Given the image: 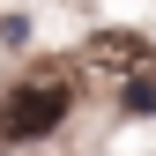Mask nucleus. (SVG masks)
I'll return each instance as SVG.
<instances>
[{
  "instance_id": "1",
  "label": "nucleus",
  "mask_w": 156,
  "mask_h": 156,
  "mask_svg": "<svg viewBox=\"0 0 156 156\" xmlns=\"http://www.w3.org/2000/svg\"><path fill=\"white\" fill-rule=\"evenodd\" d=\"M67 82H15L0 97V141H45L52 126L67 119Z\"/></svg>"
},
{
  "instance_id": "2",
  "label": "nucleus",
  "mask_w": 156,
  "mask_h": 156,
  "mask_svg": "<svg viewBox=\"0 0 156 156\" xmlns=\"http://www.w3.org/2000/svg\"><path fill=\"white\" fill-rule=\"evenodd\" d=\"M119 97H126V112H156V82H149L141 67H134V82H126Z\"/></svg>"
}]
</instances>
